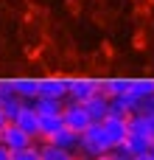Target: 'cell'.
<instances>
[{"mask_svg": "<svg viewBox=\"0 0 154 160\" xmlns=\"http://www.w3.org/2000/svg\"><path fill=\"white\" fill-rule=\"evenodd\" d=\"M109 152H112V143L104 135L101 124H90L79 135V152H76L79 160H93V158H98V155H109Z\"/></svg>", "mask_w": 154, "mask_h": 160, "instance_id": "1", "label": "cell"}, {"mask_svg": "<svg viewBox=\"0 0 154 160\" xmlns=\"http://www.w3.org/2000/svg\"><path fill=\"white\" fill-rule=\"evenodd\" d=\"M101 129H104V135L109 138L112 149L121 146V143L126 141V135H129V124H126V118H118V115H107V118L101 121Z\"/></svg>", "mask_w": 154, "mask_h": 160, "instance_id": "7", "label": "cell"}, {"mask_svg": "<svg viewBox=\"0 0 154 160\" xmlns=\"http://www.w3.org/2000/svg\"><path fill=\"white\" fill-rule=\"evenodd\" d=\"M22 104H25V101H22L20 96H11V98L0 101V107H3V112H6V118H8V124H11L14 118H17V112L22 110Z\"/></svg>", "mask_w": 154, "mask_h": 160, "instance_id": "17", "label": "cell"}, {"mask_svg": "<svg viewBox=\"0 0 154 160\" xmlns=\"http://www.w3.org/2000/svg\"><path fill=\"white\" fill-rule=\"evenodd\" d=\"M129 96L135 101H149L154 96V79H132V87H129Z\"/></svg>", "mask_w": 154, "mask_h": 160, "instance_id": "14", "label": "cell"}, {"mask_svg": "<svg viewBox=\"0 0 154 160\" xmlns=\"http://www.w3.org/2000/svg\"><path fill=\"white\" fill-rule=\"evenodd\" d=\"M11 124H17L25 135L34 138V143H39V112L34 110V104H22V110L17 112V118Z\"/></svg>", "mask_w": 154, "mask_h": 160, "instance_id": "5", "label": "cell"}, {"mask_svg": "<svg viewBox=\"0 0 154 160\" xmlns=\"http://www.w3.org/2000/svg\"><path fill=\"white\" fill-rule=\"evenodd\" d=\"M25 42L36 48V45L42 42V28H39V25H34V22H28V25H25Z\"/></svg>", "mask_w": 154, "mask_h": 160, "instance_id": "19", "label": "cell"}, {"mask_svg": "<svg viewBox=\"0 0 154 160\" xmlns=\"http://www.w3.org/2000/svg\"><path fill=\"white\" fill-rule=\"evenodd\" d=\"M93 96H95V79H87V76H73V79H67V98H65V101L87 104Z\"/></svg>", "mask_w": 154, "mask_h": 160, "instance_id": "2", "label": "cell"}, {"mask_svg": "<svg viewBox=\"0 0 154 160\" xmlns=\"http://www.w3.org/2000/svg\"><path fill=\"white\" fill-rule=\"evenodd\" d=\"M140 110V101H135L132 96H115L109 98V115H118V118H129L132 112Z\"/></svg>", "mask_w": 154, "mask_h": 160, "instance_id": "9", "label": "cell"}, {"mask_svg": "<svg viewBox=\"0 0 154 160\" xmlns=\"http://www.w3.org/2000/svg\"><path fill=\"white\" fill-rule=\"evenodd\" d=\"M0 160H11V152H8L6 146H0Z\"/></svg>", "mask_w": 154, "mask_h": 160, "instance_id": "22", "label": "cell"}, {"mask_svg": "<svg viewBox=\"0 0 154 160\" xmlns=\"http://www.w3.org/2000/svg\"><path fill=\"white\" fill-rule=\"evenodd\" d=\"M31 104L39 115H62V110H65V101H56V98H36Z\"/></svg>", "mask_w": 154, "mask_h": 160, "instance_id": "16", "label": "cell"}, {"mask_svg": "<svg viewBox=\"0 0 154 160\" xmlns=\"http://www.w3.org/2000/svg\"><path fill=\"white\" fill-rule=\"evenodd\" d=\"M11 160H39V146L31 143V146H25L20 152H11Z\"/></svg>", "mask_w": 154, "mask_h": 160, "instance_id": "18", "label": "cell"}, {"mask_svg": "<svg viewBox=\"0 0 154 160\" xmlns=\"http://www.w3.org/2000/svg\"><path fill=\"white\" fill-rule=\"evenodd\" d=\"M65 127V121H62V115H39V143L42 141H48L53 132H59Z\"/></svg>", "mask_w": 154, "mask_h": 160, "instance_id": "15", "label": "cell"}, {"mask_svg": "<svg viewBox=\"0 0 154 160\" xmlns=\"http://www.w3.org/2000/svg\"><path fill=\"white\" fill-rule=\"evenodd\" d=\"M62 121H65V127H67V129H73V132H79V135L93 124V121H90V115H87V110H84V104H73V101H65Z\"/></svg>", "mask_w": 154, "mask_h": 160, "instance_id": "3", "label": "cell"}, {"mask_svg": "<svg viewBox=\"0 0 154 160\" xmlns=\"http://www.w3.org/2000/svg\"><path fill=\"white\" fill-rule=\"evenodd\" d=\"M132 160H154V149L146 152V155H137V158H132Z\"/></svg>", "mask_w": 154, "mask_h": 160, "instance_id": "21", "label": "cell"}, {"mask_svg": "<svg viewBox=\"0 0 154 160\" xmlns=\"http://www.w3.org/2000/svg\"><path fill=\"white\" fill-rule=\"evenodd\" d=\"M152 0H135V8H149Z\"/></svg>", "mask_w": 154, "mask_h": 160, "instance_id": "20", "label": "cell"}, {"mask_svg": "<svg viewBox=\"0 0 154 160\" xmlns=\"http://www.w3.org/2000/svg\"><path fill=\"white\" fill-rule=\"evenodd\" d=\"M14 93H17L25 104L36 101V98H39V79H36V76H20V79H14Z\"/></svg>", "mask_w": 154, "mask_h": 160, "instance_id": "8", "label": "cell"}, {"mask_svg": "<svg viewBox=\"0 0 154 160\" xmlns=\"http://www.w3.org/2000/svg\"><path fill=\"white\" fill-rule=\"evenodd\" d=\"M36 146H39V160H79L73 152H67L62 146H53L51 141H42Z\"/></svg>", "mask_w": 154, "mask_h": 160, "instance_id": "13", "label": "cell"}, {"mask_svg": "<svg viewBox=\"0 0 154 160\" xmlns=\"http://www.w3.org/2000/svg\"><path fill=\"white\" fill-rule=\"evenodd\" d=\"M53 146H62V149H67V152H79V132H73V129H67V127H62L59 132H53L51 138H48Z\"/></svg>", "mask_w": 154, "mask_h": 160, "instance_id": "10", "label": "cell"}, {"mask_svg": "<svg viewBox=\"0 0 154 160\" xmlns=\"http://www.w3.org/2000/svg\"><path fill=\"white\" fill-rule=\"evenodd\" d=\"M31 143H34V138L25 135L17 124H6V127L0 129V146H6L8 152H20V149H25V146H31Z\"/></svg>", "mask_w": 154, "mask_h": 160, "instance_id": "4", "label": "cell"}, {"mask_svg": "<svg viewBox=\"0 0 154 160\" xmlns=\"http://www.w3.org/2000/svg\"><path fill=\"white\" fill-rule=\"evenodd\" d=\"M132 158H137V155H146V152H152L154 149V143H152V138H143V135H126V141L121 143Z\"/></svg>", "mask_w": 154, "mask_h": 160, "instance_id": "12", "label": "cell"}, {"mask_svg": "<svg viewBox=\"0 0 154 160\" xmlns=\"http://www.w3.org/2000/svg\"><path fill=\"white\" fill-rule=\"evenodd\" d=\"M84 110H87V115H90L93 124H101V121L109 115V101H107L104 96H93V98L84 104Z\"/></svg>", "mask_w": 154, "mask_h": 160, "instance_id": "11", "label": "cell"}, {"mask_svg": "<svg viewBox=\"0 0 154 160\" xmlns=\"http://www.w3.org/2000/svg\"><path fill=\"white\" fill-rule=\"evenodd\" d=\"M6 124H8V118H6V112H3V107H0V129H3Z\"/></svg>", "mask_w": 154, "mask_h": 160, "instance_id": "23", "label": "cell"}, {"mask_svg": "<svg viewBox=\"0 0 154 160\" xmlns=\"http://www.w3.org/2000/svg\"><path fill=\"white\" fill-rule=\"evenodd\" d=\"M39 98H67V79L65 76H42L39 79Z\"/></svg>", "mask_w": 154, "mask_h": 160, "instance_id": "6", "label": "cell"}]
</instances>
